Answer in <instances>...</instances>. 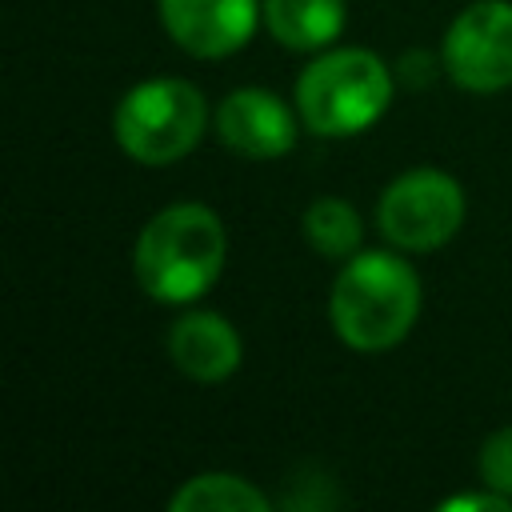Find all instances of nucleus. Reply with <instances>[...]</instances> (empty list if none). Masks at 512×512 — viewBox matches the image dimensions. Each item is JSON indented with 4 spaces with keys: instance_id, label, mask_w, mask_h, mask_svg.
Listing matches in <instances>:
<instances>
[{
    "instance_id": "nucleus-1",
    "label": "nucleus",
    "mask_w": 512,
    "mask_h": 512,
    "mask_svg": "<svg viewBox=\"0 0 512 512\" xmlns=\"http://www.w3.org/2000/svg\"><path fill=\"white\" fill-rule=\"evenodd\" d=\"M228 256V232L224 220L208 204H168L160 208L136 240L132 268L140 288L160 304H192L204 296Z\"/></svg>"
},
{
    "instance_id": "nucleus-2",
    "label": "nucleus",
    "mask_w": 512,
    "mask_h": 512,
    "mask_svg": "<svg viewBox=\"0 0 512 512\" xmlns=\"http://www.w3.org/2000/svg\"><path fill=\"white\" fill-rule=\"evenodd\" d=\"M328 316L352 352H384L400 344L420 316V276L404 256L356 252L332 284Z\"/></svg>"
},
{
    "instance_id": "nucleus-3",
    "label": "nucleus",
    "mask_w": 512,
    "mask_h": 512,
    "mask_svg": "<svg viewBox=\"0 0 512 512\" xmlns=\"http://www.w3.org/2000/svg\"><path fill=\"white\" fill-rule=\"evenodd\" d=\"M392 104V72L368 48L316 56L296 80V112L316 136H356Z\"/></svg>"
},
{
    "instance_id": "nucleus-4",
    "label": "nucleus",
    "mask_w": 512,
    "mask_h": 512,
    "mask_svg": "<svg viewBox=\"0 0 512 512\" xmlns=\"http://www.w3.org/2000/svg\"><path fill=\"white\" fill-rule=\"evenodd\" d=\"M204 128H208L204 92L176 76H160L128 88L112 116L120 152L148 168L184 160L200 144Z\"/></svg>"
},
{
    "instance_id": "nucleus-5",
    "label": "nucleus",
    "mask_w": 512,
    "mask_h": 512,
    "mask_svg": "<svg viewBox=\"0 0 512 512\" xmlns=\"http://www.w3.org/2000/svg\"><path fill=\"white\" fill-rule=\"evenodd\" d=\"M464 224V192L440 168H412L396 176L380 204L376 228L388 244L404 252H432L448 244Z\"/></svg>"
},
{
    "instance_id": "nucleus-6",
    "label": "nucleus",
    "mask_w": 512,
    "mask_h": 512,
    "mask_svg": "<svg viewBox=\"0 0 512 512\" xmlns=\"http://www.w3.org/2000/svg\"><path fill=\"white\" fill-rule=\"evenodd\" d=\"M444 68L468 92L512 84V0H476L444 32Z\"/></svg>"
},
{
    "instance_id": "nucleus-7",
    "label": "nucleus",
    "mask_w": 512,
    "mask_h": 512,
    "mask_svg": "<svg viewBox=\"0 0 512 512\" xmlns=\"http://www.w3.org/2000/svg\"><path fill=\"white\" fill-rule=\"evenodd\" d=\"M164 32L200 60L232 56L256 32V0H156Z\"/></svg>"
},
{
    "instance_id": "nucleus-8",
    "label": "nucleus",
    "mask_w": 512,
    "mask_h": 512,
    "mask_svg": "<svg viewBox=\"0 0 512 512\" xmlns=\"http://www.w3.org/2000/svg\"><path fill=\"white\" fill-rule=\"evenodd\" d=\"M216 136L244 160H276L296 144V116L272 88H236L216 108Z\"/></svg>"
},
{
    "instance_id": "nucleus-9",
    "label": "nucleus",
    "mask_w": 512,
    "mask_h": 512,
    "mask_svg": "<svg viewBox=\"0 0 512 512\" xmlns=\"http://www.w3.org/2000/svg\"><path fill=\"white\" fill-rule=\"evenodd\" d=\"M172 364L196 384H220L240 368V332L216 312H184L168 328Z\"/></svg>"
},
{
    "instance_id": "nucleus-10",
    "label": "nucleus",
    "mask_w": 512,
    "mask_h": 512,
    "mask_svg": "<svg viewBox=\"0 0 512 512\" xmlns=\"http://www.w3.org/2000/svg\"><path fill=\"white\" fill-rule=\"evenodd\" d=\"M260 16L276 44L292 52L328 48L344 32V0H264Z\"/></svg>"
},
{
    "instance_id": "nucleus-11",
    "label": "nucleus",
    "mask_w": 512,
    "mask_h": 512,
    "mask_svg": "<svg viewBox=\"0 0 512 512\" xmlns=\"http://www.w3.org/2000/svg\"><path fill=\"white\" fill-rule=\"evenodd\" d=\"M172 512H268V496L236 472H200L168 500Z\"/></svg>"
},
{
    "instance_id": "nucleus-12",
    "label": "nucleus",
    "mask_w": 512,
    "mask_h": 512,
    "mask_svg": "<svg viewBox=\"0 0 512 512\" xmlns=\"http://www.w3.org/2000/svg\"><path fill=\"white\" fill-rule=\"evenodd\" d=\"M304 240H308L312 252H320L328 260H348V256H356V248L364 240V228H360V216L348 200L320 196L304 212Z\"/></svg>"
},
{
    "instance_id": "nucleus-13",
    "label": "nucleus",
    "mask_w": 512,
    "mask_h": 512,
    "mask_svg": "<svg viewBox=\"0 0 512 512\" xmlns=\"http://www.w3.org/2000/svg\"><path fill=\"white\" fill-rule=\"evenodd\" d=\"M476 464H480L484 488L512 496V424H508V428H496V432L480 444V460H476Z\"/></svg>"
},
{
    "instance_id": "nucleus-14",
    "label": "nucleus",
    "mask_w": 512,
    "mask_h": 512,
    "mask_svg": "<svg viewBox=\"0 0 512 512\" xmlns=\"http://www.w3.org/2000/svg\"><path fill=\"white\" fill-rule=\"evenodd\" d=\"M444 512H508L512 508V496H504V492H464V496H448L444 504H440Z\"/></svg>"
}]
</instances>
